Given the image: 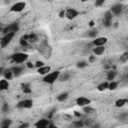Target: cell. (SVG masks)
Segmentation results:
<instances>
[{
    "instance_id": "1",
    "label": "cell",
    "mask_w": 128,
    "mask_h": 128,
    "mask_svg": "<svg viewBox=\"0 0 128 128\" xmlns=\"http://www.w3.org/2000/svg\"><path fill=\"white\" fill-rule=\"evenodd\" d=\"M60 71L59 70H55V71H50L49 73H47L46 75L43 76V82L46 83V84H49V85H52L54 84L58 78H59V75H60Z\"/></svg>"
},
{
    "instance_id": "2",
    "label": "cell",
    "mask_w": 128,
    "mask_h": 128,
    "mask_svg": "<svg viewBox=\"0 0 128 128\" xmlns=\"http://www.w3.org/2000/svg\"><path fill=\"white\" fill-rule=\"evenodd\" d=\"M11 60H12V62H14L16 64L25 63L28 60V54L24 53V52H16L11 55Z\"/></svg>"
},
{
    "instance_id": "3",
    "label": "cell",
    "mask_w": 128,
    "mask_h": 128,
    "mask_svg": "<svg viewBox=\"0 0 128 128\" xmlns=\"http://www.w3.org/2000/svg\"><path fill=\"white\" fill-rule=\"evenodd\" d=\"M15 33L14 32H9L6 34H3L2 38L0 39V47L1 48H5L6 46H8L10 44V42L12 41V39L14 38Z\"/></svg>"
},
{
    "instance_id": "4",
    "label": "cell",
    "mask_w": 128,
    "mask_h": 128,
    "mask_svg": "<svg viewBox=\"0 0 128 128\" xmlns=\"http://www.w3.org/2000/svg\"><path fill=\"white\" fill-rule=\"evenodd\" d=\"M25 8H26V2H24V1H19V2L14 3V4L11 6V8H10V12L20 13V12H22Z\"/></svg>"
},
{
    "instance_id": "5",
    "label": "cell",
    "mask_w": 128,
    "mask_h": 128,
    "mask_svg": "<svg viewBox=\"0 0 128 128\" xmlns=\"http://www.w3.org/2000/svg\"><path fill=\"white\" fill-rule=\"evenodd\" d=\"M17 107L20 109H30L33 107V100L26 98V99H22L20 101H18L17 103Z\"/></svg>"
},
{
    "instance_id": "6",
    "label": "cell",
    "mask_w": 128,
    "mask_h": 128,
    "mask_svg": "<svg viewBox=\"0 0 128 128\" xmlns=\"http://www.w3.org/2000/svg\"><path fill=\"white\" fill-rule=\"evenodd\" d=\"M19 29H20L19 23H18V22H14V23H11V24H9L8 26L4 27L3 30H2V34H6V33H9V32H14V33H16V32L19 31Z\"/></svg>"
},
{
    "instance_id": "7",
    "label": "cell",
    "mask_w": 128,
    "mask_h": 128,
    "mask_svg": "<svg viewBox=\"0 0 128 128\" xmlns=\"http://www.w3.org/2000/svg\"><path fill=\"white\" fill-rule=\"evenodd\" d=\"M78 15H79V12L75 8H68V9L65 10V17L69 20L75 19Z\"/></svg>"
},
{
    "instance_id": "8",
    "label": "cell",
    "mask_w": 128,
    "mask_h": 128,
    "mask_svg": "<svg viewBox=\"0 0 128 128\" xmlns=\"http://www.w3.org/2000/svg\"><path fill=\"white\" fill-rule=\"evenodd\" d=\"M76 104L79 106V107H83V106H86V105H90L91 103V100L87 97H84V96H80L78 97L76 100H75Z\"/></svg>"
},
{
    "instance_id": "9",
    "label": "cell",
    "mask_w": 128,
    "mask_h": 128,
    "mask_svg": "<svg viewBox=\"0 0 128 128\" xmlns=\"http://www.w3.org/2000/svg\"><path fill=\"white\" fill-rule=\"evenodd\" d=\"M107 42H108V39L106 37H96L93 39L91 44L93 46H104Z\"/></svg>"
},
{
    "instance_id": "10",
    "label": "cell",
    "mask_w": 128,
    "mask_h": 128,
    "mask_svg": "<svg viewBox=\"0 0 128 128\" xmlns=\"http://www.w3.org/2000/svg\"><path fill=\"white\" fill-rule=\"evenodd\" d=\"M110 11H111V13L113 15H120L122 13V11H123V5L120 4V3L114 4V5H112Z\"/></svg>"
},
{
    "instance_id": "11",
    "label": "cell",
    "mask_w": 128,
    "mask_h": 128,
    "mask_svg": "<svg viewBox=\"0 0 128 128\" xmlns=\"http://www.w3.org/2000/svg\"><path fill=\"white\" fill-rule=\"evenodd\" d=\"M11 69H12L14 77H19L24 72V66L23 65H16V66H13Z\"/></svg>"
},
{
    "instance_id": "12",
    "label": "cell",
    "mask_w": 128,
    "mask_h": 128,
    "mask_svg": "<svg viewBox=\"0 0 128 128\" xmlns=\"http://www.w3.org/2000/svg\"><path fill=\"white\" fill-rule=\"evenodd\" d=\"M49 123H50V120L45 119V118H42V119L38 120L37 122H35L34 123V126L37 127V128H46V127H48Z\"/></svg>"
},
{
    "instance_id": "13",
    "label": "cell",
    "mask_w": 128,
    "mask_h": 128,
    "mask_svg": "<svg viewBox=\"0 0 128 128\" xmlns=\"http://www.w3.org/2000/svg\"><path fill=\"white\" fill-rule=\"evenodd\" d=\"M50 71H51V67L48 66V65H44V66H41V67L37 68V73H38L39 75H42V76L46 75V74L49 73Z\"/></svg>"
},
{
    "instance_id": "14",
    "label": "cell",
    "mask_w": 128,
    "mask_h": 128,
    "mask_svg": "<svg viewBox=\"0 0 128 128\" xmlns=\"http://www.w3.org/2000/svg\"><path fill=\"white\" fill-rule=\"evenodd\" d=\"M92 52L95 56H100L105 52V48L104 46H94V48L92 49Z\"/></svg>"
},
{
    "instance_id": "15",
    "label": "cell",
    "mask_w": 128,
    "mask_h": 128,
    "mask_svg": "<svg viewBox=\"0 0 128 128\" xmlns=\"http://www.w3.org/2000/svg\"><path fill=\"white\" fill-rule=\"evenodd\" d=\"M8 88H9V80L5 78L0 79V91L8 90Z\"/></svg>"
},
{
    "instance_id": "16",
    "label": "cell",
    "mask_w": 128,
    "mask_h": 128,
    "mask_svg": "<svg viewBox=\"0 0 128 128\" xmlns=\"http://www.w3.org/2000/svg\"><path fill=\"white\" fill-rule=\"evenodd\" d=\"M68 98H69V93H68V92H62V93H60V94L56 97L57 101H59V102H64V101H66Z\"/></svg>"
},
{
    "instance_id": "17",
    "label": "cell",
    "mask_w": 128,
    "mask_h": 128,
    "mask_svg": "<svg viewBox=\"0 0 128 128\" xmlns=\"http://www.w3.org/2000/svg\"><path fill=\"white\" fill-rule=\"evenodd\" d=\"M3 76L5 79L7 80H11L14 76H13V72H12V69L11 68H8V69H5L4 72H3Z\"/></svg>"
},
{
    "instance_id": "18",
    "label": "cell",
    "mask_w": 128,
    "mask_h": 128,
    "mask_svg": "<svg viewBox=\"0 0 128 128\" xmlns=\"http://www.w3.org/2000/svg\"><path fill=\"white\" fill-rule=\"evenodd\" d=\"M126 104H127V99L126 98H120V99L116 100V102H115V106L117 108H122Z\"/></svg>"
},
{
    "instance_id": "19",
    "label": "cell",
    "mask_w": 128,
    "mask_h": 128,
    "mask_svg": "<svg viewBox=\"0 0 128 128\" xmlns=\"http://www.w3.org/2000/svg\"><path fill=\"white\" fill-rule=\"evenodd\" d=\"M70 77H71V74H70V73L64 72V73H62V74L60 73L58 80H60V81H62V82H65V81H68V80L70 79Z\"/></svg>"
},
{
    "instance_id": "20",
    "label": "cell",
    "mask_w": 128,
    "mask_h": 128,
    "mask_svg": "<svg viewBox=\"0 0 128 128\" xmlns=\"http://www.w3.org/2000/svg\"><path fill=\"white\" fill-rule=\"evenodd\" d=\"M21 88H22V91L26 94H29L32 92V89L30 87V84L29 83H22L21 84Z\"/></svg>"
},
{
    "instance_id": "21",
    "label": "cell",
    "mask_w": 128,
    "mask_h": 128,
    "mask_svg": "<svg viewBox=\"0 0 128 128\" xmlns=\"http://www.w3.org/2000/svg\"><path fill=\"white\" fill-rule=\"evenodd\" d=\"M11 124H12V120L6 118V119H3V120L1 121V123H0V127H2V128H8V127L11 126Z\"/></svg>"
},
{
    "instance_id": "22",
    "label": "cell",
    "mask_w": 128,
    "mask_h": 128,
    "mask_svg": "<svg viewBox=\"0 0 128 128\" xmlns=\"http://www.w3.org/2000/svg\"><path fill=\"white\" fill-rule=\"evenodd\" d=\"M116 76H117V72H116V71H113V70H111V71L107 72V76H106V79H107V81L109 82V81H112V80H114Z\"/></svg>"
},
{
    "instance_id": "23",
    "label": "cell",
    "mask_w": 128,
    "mask_h": 128,
    "mask_svg": "<svg viewBox=\"0 0 128 128\" xmlns=\"http://www.w3.org/2000/svg\"><path fill=\"white\" fill-rule=\"evenodd\" d=\"M96 88H97L98 91H105V90H107L108 89V81H104V82L98 84Z\"/></svg>"
},
{
    "instance_id": "24",
    "label": "cell",
    "mask_w": 128,
    "mask_h": 128,
    "mask_svg": "<svg viewBox=\"0 0 128 128\" xmlns=\"http://www.w3.org/2000/svg\"><path fill=\"white\" fill-rule=\"evenodd\" d=\"M118 85H119V83H118L117 81H114V80L109 81V82H108V89L111 90V91L116 90V89L118 88Z\"/></svg>"
},
{
    "instance_id": "25",
    "label": "cell",
    "mask_w": 128,
    "mask_h": 128,
    "mask_svg": "<svg viewBox=\"0 0 128 128\" xmlns=\"http://www.w3.org/2000/svg\"><path fill=\"white\" fill-rule=\"evenodd\" d=\"M113 16H114V15L111 13V11H110V10H108V11H106V12L104 13V16H103V21H112Z\"/></svg>"
},
{
    "instance_id": "26",
    "label": "cell",
    "mask_w": 128,
    "mask_h": 128,
    "mask_svg": "<svg viewBox=\"0 0 128 128\" xmlns=\"http://www.w3.org/2000/svg\"><path fill=\"white\" fill-rule=\"evenodd\" d=\"M97 35H98V31H97L96 29H91V30H89V31L86 33V36L89 37V38H92V39L96 38Z\"/></svg>"
},
{
    "instance_id": "27",
    "label": "cell",
    "mask_w": 128,
    "mask_h": 128,
    "mask_svg": "<svg viewBox=\"0 0 128 128\" xmlns=\"http://www.w3.org/2000/svg\"><path fill=\"white\" fill-rule=\"evenodd\" d=\"M82 109H83V112H84V113H86V114H92V113H94V112H95V109H94V108H92L90 105L83 106V107H82Z\"/></svg>"
},
{
    "instance_id": "28",
    "label": "cell",
    "mask_w": 128,
    "mask_h": 128,
    "mask_svg": "<svg viewBox=\"0 0 128 128\" xmlns=\"http://www.w3.org/2000/svg\"><path fill=\"white\" fill-rule=\"evenodd\" d=\"M87 65H88V62H86V61H79V62H77L76 67L79 68V69H83V68H86Z\"/></svg>"
},
{
    "instance_id": "29",
    "label": "cell",
    "mask_w": 128,
    "mask_h": 128,
    "mask_svg": "<svg viewBox=\"0 0 128 128\" xmlns=\"http://www.w3.org/2000/svg\"><path fill=\"white\" fill-rule=\"evenodd\" d=\"M127 118H128L127 112H121V113L119 114V116H118V119H120V120H122V121L127 120Z\"/></svg>"
},
{
    "instance_id": "30",
    "label": "cell",
    "mask_w": 128,
    "mask_h": 128,
    "mask_svg": "<svg viewBox=\"0 0 128 128\" xmlns=\"http://www.w3.org/2000/svg\"><path fill=\"white\" fill-rule=\"evenodd\" d=\"M73 125L76 126V127H83L84 126V121L83 120H76V121H74Z\"/></svg>"
},
{
    "instance_id": "31",
    "label": "cell",
    "mask_w": 128,
    "mask_h": 128,
    "mask_svg": "<svg viewBox=\"0 0 128 128\" xmlns=\"http://www.w3.org/2000/svg\"><path fill=\"white\" fill-rule=\"evenodd\" d=\"M128 60V52H124L122 54V56L120 57V61L121 62H126Z\"/></svg>"
},
{
    "instance_id": "32",
    "label": "cell",
    "mask_w": 128,
    "mask_h": 128,
    "mask_svg": "<svg viewBox=\"0 0 128 128\" xmlns=\"http://www.w3.org/2000/svg\"><path fill=\"white\" fill-rule=\"evenodd\" d=\"M45 65V63L43 62V61H36L35 63H34V66L36 67V68H39V67H41V66H44Z\"/></svg>"
},
{
    "instance_id": "33",
    "label": "cell",
    "mask_w": 128,
    "mask_h": 128,
    "mask_svg": "<svg viewBox=\"0 0 128 128\" xmlns=\"http://www.w3.org/2000/svg\"><path fill=\"white\" fill-rule=\"evenodd\" d=\"M104 2H105V0H96L95 1V6L96 7H100V6H102L104 4Z\"/></svg>"
},
{
    "instance_id": "34",
    "label": "cell",
    "mask_w": 128,
    "mask_h": 128,
    "mask_svg": "<svg viewBox=\"0 0 128 128\" xmlns=\"http://www.w3.org/2000/svg\"><path fill=\"white\" fill-rule=\"evenodd\" d=\"M26 67L27 68H29V69H32V68H34L35 66H34V63H32V62H29V61H26Z\"/></svg>"
},
{
    "instance_id": "35",
    "label": "cell",
    "mask_w": 128,
    "mask_h": 128,
    "mask_svg": "<svg viewBox=\"0 0 128 128\" xmlns=\"http://www.w3.org/2000/svg\"><path fill=\"white\" fill-rule=\"evenodd\" d=\"M2 111H3L4 113L8 112V111H9V105L6 104V103H4V105H3V107H2Z\"/></svg>"
},
{
    "instance_id": "36",
    "label": "cell",
    "mask_w": 128,
    "mask_h": 128,
    "mask_svg": "<svg viewBox=\"0 0 128 128\" xmlns=\"http://www.w3.org/2000/svg\"><path fill=\"white\" fill-rule=\"evenodd\" d=\"M103 25L105 27H111L112 26V21H103Z\"/></svg>"
},
{
    "instance_id": "37",
    "label": "cell",
    "mask_w": 128,
    "mask_h": 128,
    "mask_svg": "<svg viewBox=\"0 0 128 128\" xmlns=\"http://www.w3.org/2000/svg\"><path fill=\"white\" fill-rule=\"evenodd\" d=\"M59 17H60V18L65 17V10H61V11L59 12Z\"/></svg>"
},
{
    "instance_id": "38",
    "label": "cell",
    "mask_w": 128,
    "mask_h": 128,
    "mask_svg": "<svg viewBox=\"0 0 128 128\" xmlns=\"http://www.w3.org/2000/svg\"><path fill=\"white\" fill-rule=\"evenodd\" d=\"M96 60V56H90L89 57V62H94Z\"/></svg>"
},
{
    "instance_id": "39",
    "label": "cell",
    "mask_w": 128,
    "mask_h": 128,
    "mask_svg": "<svg viewBox=\"0 0 128 128\" xmlns=\"http://www.w3.org/2000/svg\"><path fill=\"white\" fill-rule=\"evenodd\" d=\"M4 70H5V68L1 66V67H0V76H1V75H3V72H4Z\"/></svg>"
},
{
    "instance_id": "40",
    "label": "cell",
    "mask_w": 128,
    "mask_h": 128,
    "mask_svg": "<svg viewBox=\"0 0 128 128\" xmlns=\"http://www.w3.org/2000/svg\"><path fill=\"white\" fill-rule=\"evenodd\" d=\"M94 24H95V23H94V21H90V22H89V26H90L91 28L94 26Z\"/></svg>"
},
{
    "instance_id": "41",
    "label": "cell",
    "mask_w": 128,
    "mask_h": 128,
    "mask_svg": "<svg viewBox=\"0 0 128 128\" xmlns=\"http://www.w3.org/2000/svg\"><path fill=\"white\" fill-rule=\"evenodd\" d=\"M29 126V124H22V125H20V127H28Z\"/></svg>"
},
{
    "instance_id": "42",
    "label": "cell",
    "mask_w": 128,
    "mask_h": 128,
    "mask_svg": "<svg viewBox=\"0 0 128 128\" xmlns=\"http://www.w3.org/2000/svg\"><path fill=\"white\" fill-rule=\"evenodd\" d=\"M74 114H75V116H78V117H79V116H81V114H79L77 111H75V113H74Z\"/></svg>"
},
{
    "instance_id": "43",
    "label": "cell",
    "mask_w": 128,
    "mask_h": 128,
    "mask_svg": "<svg viewBox=\"0 0 128 128\" xmlns=\"http://www.w3.org/2000/svg\"><path fill=\"white\" fill-rule=\"evenodd\" d=\"M2 30H3V28H2V27H0V34L2 33Z\"/></svg>"
},
{
    "instance_id": "44",
    "label": "cell",
    "mask_w": 128,
    "mask_h": 128,
    "mask_svg": "<svg viewBox=\"0 0 128 128\" xmlns=\"http://www.w3.org/2000/svg\"><path fill=\"white\" fill-rule=\"evenodd\" d=\"M81 1H82V2H85V1H87V0H81Z\"/></svg>"
}]
</instances>
